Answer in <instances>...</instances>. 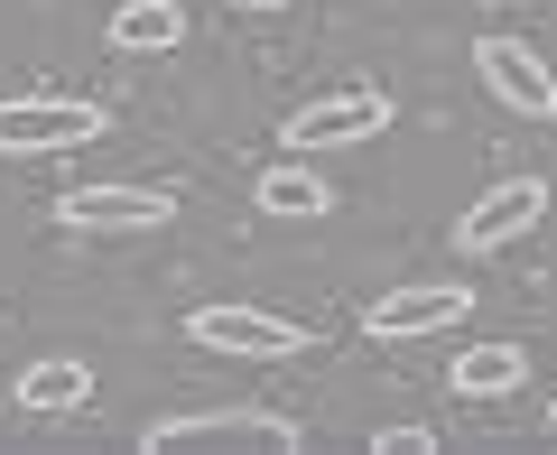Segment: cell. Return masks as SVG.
I'll list each match as a JSON object with an SVG mask.
<instances>
[{
	"label": "cell",
	"mask_w": 557,
	"mask_h": 455,
	"mask_svg": "<svg viewBox=\"0 0 557 455\" xmlns=\"http://www.w3.org/2000/svg\"><path fill=\"white\" fill-rule=\"evenodd\" d=\"M102 38L121 57H168V47H186V0H121Z\"/></svg>",
	"instance_id": "cell-11"
},
{
	"label": "cell",
	"mask_w": 557,
	"mask_h": 455,
	"mask_svg": "<svg viewBox=\"0 0 557 455\" xmlns=\"http://www.w3.org/2000/svg\"><path fill=\"white\" fill-rule=\"evenodd\" d=\"M465 307H474V288H456V279H428V288H391L362 307V335L381 344H418V335H437V325H465Z\"/></svg>",
	"instance_id": "cell-8"
},
{
	"label": "cell",
	"mask_w": 557,
	"mask_h": 455,
	"mask_svg": "<svg viewBox=\"0 0 557 455\" xmlns=\"http://www.w3.org/2000/svg\"><path fill=\"white\" fill-rule=\"evenodd\" d=\"M84 399H94V372H84L75 354H47V362L20 372V409H38V418H65V409H84Z\"/></svg>",
	"instance_id": "cell-12"
},
{
	"label": "cell",
	"mask_w": 557,
	"mask_h": 455,
	"mask_svg": "<svg viewBox=\"0 0 557 455\" xmlns=\"http://www.w3.org/2000/svg\"><path fill=\"white\" fill-rule=\"evenodd\" d=\"M474 75H483V94H493L502 112H520V121H548V112H557L548 57H539L530 38H511V28H493V38L474 47Z\"/></svg>",
	"instance_id": "cell-5"
},
{
	"label": "cell",
	"mask_w": 557,
	"mask_h": 455,
	"mask_svg": "<svg viewBox=\"0 0 557 455\" xmlns=\"http://www.w3.org/2000/svg\"><path fill=\"white\" fill-rule=\"evenodd\" d=\"M372 455H437L428 428H372Z\"/></svg>",
	"instance_id": "cell-13"
},
{
	"label": "cell",
	"mask_w": 557,
	"mask_h": 455,
	"mask_svg": "<svg viewBox=\"0 0 557 455\" xmlns=\"http://www.w3.org/2000/svg\"><path fill=\"white\" fill-rule=\"evenodd\" d=\"M57 223H75V233H159V223H177V196L168 186H65L57 196Z\"/></svg>",
	"instance_id": "cell-6"
},
{
	"label": "cell",
	"mask_w": 557,
	"mask_h": 455,
	"mask_svg": "<svg viewBox=\"0 0 557 455\" xmlns=\"http://www.w3.org/2000/svg\"><path fill=\"white\" fill-rule=\"evenodd\" d=\"M233 10H278V0H233Z\"/></svg>",
	"instance_id": "cell-14"
},
{
	"label": "cell",
	"mask_w": 557,
	"mask_h": 455,
	"mask_svg": "<svg viewBox=\"0 0 557 455\" xmlns=\"http://www.w3.org/2000/svg\"><path fill=\"white\" fill-rule=\"evenodd\" d=\"M381 131H391V94H381V84H335V94H317V102L288 112L278 149L317 159V149H362V139H381Z\"/></svg>",
	"instance_id": "cell-2"
},
{
	"label": "cell",
	"mask_w": 557,
	"mask_h": 455,
	"mask_svg": "<svg viewBox=\"0 0 557 455\" xmlns=\"http://www.w3.org/2000/svg\"><path fill=\"white\" fill-rule=\"evenodd\" d=\"M520 381H530V354H520V344H474V354L446 362V391L474 399V409H483V399H511Z\"/></svg>",
	"instance_id": "cell-10"
},
{
	"label": "cell",
	"mask_w": 557,
	"mask_h": 455,
	"mask_svg": "<svg viewBox=\"0 0 557 455\" xmlns=\"http://www.w3.org/2000/svg\"><path fill=\"white\" fill-rule=\"evenodd\" d=\"M251 214L260 223H325V214H335V186L288 149L278 168H260V177H251Z\"/></svg>",
	"instance_id": "cell-9"
},
{
	"label": "cell",
	"mask_w": 557,
	"mask_h": 455,
	"mask_svg": "<svg viewBox=\"0 0 557 455\" xmlns=\"http://www.w3.org/2000/svg\"><path fill=\"white\" fill-rule=\"evenodd\" d=\"M548 436H557V409H548Z\"/></svg>",
	"instance_id": "cell-15"
},
{
	"label": "cell",
	"mask_w": 557,
	"mask_h": 455,
	"mask_svg": "<svg viewBox=\"0 0 557 455\" xmlns=\"http://www.w3.org/2000/svg\"><path fill=\"white\" fill-rule=\"evenodd\" d=\"M223 436H251V446H298V418L260 409V399H233V409H177V418H149L139 446L168 455V446H223Z\"/></svg>",
	"instance_id": "cell-4"
},
{
	"label": "cell",
	"mask_w": 557,
	"mask_h": 455,
	"mask_svg": "<svg viewBox=\"0 0 557 455\" xmlns=\"http://www.w3.org/2000/svg\"><path fill=\"white\" fill-rule=\"evenodd\" d=\"M530 223H548V186L539 177H502V186H483V196L456 214V251H502V242H520Z\"/></svg>",
	"instance_id": "cell-7"
},
{
	"label": "cell",
	"mask_w": 557,
	"mask_h": 455,
	"mask_svg": "<svg viewBox=\"0 0 557 455\" xmlns=\"http://www.w3.org/2000/svg\"><path fill=\"white\" fill-rule=\"evenodd\" d=\"M186 344H205V354H251V362H288V354H307V325L278 317V307L214 297V307H196V317H186Z\"/></svg>",
	"instance_id": "cell-3"
},
{
	"label": "cell",
	"mask_w": 557,
	"mask_h": 455,
	"mask_svg": "<svg viewBox=\"0 0 557 455\" xmlns=\"http://www.w3.org/2000/svg\"><path fill=\"white\" fill-rule=\"evenodd\" d=\"M112 131L94 94H10L0 102V159H47V149H84Z\"/></svg>",
	"instance_id": "cell-1"
}]
</instances>
